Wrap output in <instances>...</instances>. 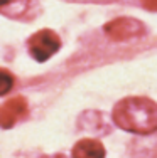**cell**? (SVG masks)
Returning a JSON list of instances; mask_svg holds the SVG:
<instances>
[{
	"label": "cell",
	"instance_id": "cell-4",
	"mask_svg": "<svg viewBox=\"0 0 157 158\" xmlns=\"http://www.w3.org/2000/svg\"><path fill=\"white\" fill-rule=\"evenodd\" d=\"M27 111H29V106L25 98L22 96L10 98L9 101H5L0 106V128H5V130L12 128L22 118L27 116Z\"/></svg>",
	"mask_w": 157,
	"mask_h": 158
},
{
	"label": "cell",
	"instance_id": "cell-5",
	"mask_svg": "<svg viewBox=\"0 0 157 158\" xmlns=\"http://www.w3.org/2000/svg\"><path fill=\"white\" fill-rule=\"evenodd\" d=\"M107 152L102 141L95 138H83L73 146L71 156L73 158H105Z\"/></svg>",
	"mask_w": 157,
	"mask_h": 158
},
{
	"label": "cell",
	"instance_id": "cell-1",
	"mask_svg": "<svg viewBox=\"0 0 157 158\" xmlns=\"http://www.w3.org/2000/svg\"><path fill=\"white\" fill-rule=\"evenodd\" d=\"M111 119L123 131L147 136L157 131V103L142 96L123 98L115 104Z\"/></svg>",
	"mask_w": 157,
	"mask_h": 158
},
{
	"label": "cell",
	"instance_id": "cell-6",
	"mask_svg": "<svg viewBox=\"0 0 157 158\" xmlns=\"http://www.w3.org/2000/svg\"><path fill=\"white\" fill-rule=\"evenodd\" d=\"M88 113V116L91 119L89 121H86L85 118H81L83 119V128L85 130H88V131H91V133H95V136H98V135H107V133H110V125H108V121L105 119V114L103 113H100V111H86Z\"/></svg>",
	"mask_w": 157,
	"mask_h": 158
},
{
	"label": "cell",
	"instance_id": "cell-2",
	"mask_svg": "<svg viewBox=\"0 0 157 158\" xmlns=\"http://www.w3.org/2000/svg\"><path fill=\"white\" fill-rule=\"evenodd\" d=\"M61 47V39L56 32L49 31V29H42V31L36 32L31 35L27 40V49L29 54L36 59L37 62H46L54 56Z\"/></svg>",
	"mask_w": 157,
	"mask_h": 158
},
{
	"label": "cell",
	"instance_id": "cell-8",
	"mask_svg": "<svg viewBox=\"0 0 157 158\" xmlns=\"http://www.w3.org/2000/svg\"><path fill=\"white\" fill-rule=\"evenodd\" d=\"M142 5H144L145 10L157 12V0H142Z\"/></svg>",
	"mask_w": 157,
	"mask_h": 158
},
{
	"label": "cell",
	"instance_id": "cell-3",
	"mask_svg": "<svg viewBox=\"0 0 157 158\" xmlns=\"http://www.w3.org/2000/svg\"><path fill=\"white\" fill-rule=\"evenodd\" d=\"M103 29H105V34L115 42H125V40H130V39H137V37H142L147 32L145 25L140 20L132 17L113 19L108 24H105Z\"/></svg>",
	"mask_w": 157,
	"mask_h": 158
},
{
	"label": "cell",
	"instance_id": "cell-9",
	"mask_svg": "<svg viewBox=\"0 0 157 158\" xmlns=\"http://www.w3.org/2000/svg\"><path fill=\"white\" fill-rule=\"evenodd\" d=\"M24 3V2H27V0H0V9H7V7H10V5H14V3Z\"/></svg>",
	"mask_w": 157,
	"mask_h": 158
},
{
	"label": "cell",
	"instance_id": "cell-7",
	"mask_svg": "<svg viewBox=\"0 0 157 158\" xmlns=\"http://www.w3.org/2000/svg\"><path fill=\"white\" fill-rule=\"evenodd\" d=\"M12 88H14V76L7 69L0 67V96L10 93Z\"/></svg>",
	"mask_w": 157,
	"mask_h": 158
}]
</instances>
